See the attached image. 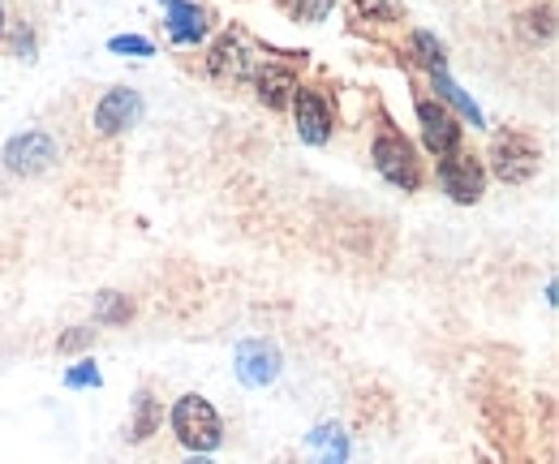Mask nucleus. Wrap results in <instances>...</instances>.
I'll list each match as a JSON object with an SVG mask.
<instances>
[{"label": "nucleus", "instance_id": "nucleus-20", "mask_svg": "<svg viewBox=\"0 0 559 464\" xmlns=\"http://www.w3.org/2000/svg\"><path fill=\"white\" fill-rule=\"evenodd\" d=\"M104 374L95 370V361H78L73 370H66V388H99Z\"/></svg>", "mask_w": 559, "mask_h": 464}, {"label": "nucleus", "instance_id": "nucleus-6", "mask_svg": "<svg viewBox=\"0 0 559 464\" xmlns=\"http://www.w3.org/2000/svg\"><path fill=\"white\" fill-rule=\"evenodd\" d=\"M435 172H439L443 194L452 202H461V206H474V202L483 199V190H487V168H483V159H478L474 151H452V155H443Z\"/></svg>", "mask_w": 559, "mask_h": 464}, {"label": "nucleus", "instance_id": "nucleus-9", "mask_svg": "<svg viewBox=\"0 0 559 464\" xmlns=\"http://www.w3.org/2000/svg\"><path fill=\"white\" fill-rule=\"evenodd\" d=\"M52 164H57V142H52V133H44V130L17 133V138H9V146H4V168L17 172V177H39V172H48Z\"/></svg>", "mask_w": 559, "mask_h": 464}, {"label": "nucleus", "instance_id": "nucleus-25", "mask_svg": "<svg viewBox=\"0 0 559 464\" xmlns=\"http://www.w3.org/2000/svg\"><path fill=\"white\" fill-rule=\"evenodd\" d=\"M164 4H177V0H164Z\"/></svg>", "mask_w": 559, "mask_h": 464}, {"label": "nucleus", "instance_id": "nucleus-14", "mask_svg": "<svg viewBox=\"0 0 559 464\" xmlns=\"http://www.w3.org/2000/svg\"><path fill=\"white\" fill-rule=\"evenodd\" d=\"M159 421H164V408H159V400L151 388H139V396H134V413H130V443H146L151 435H159Z\"/></svg>", "mask_w": 559, "mask_h": 464}, {"label": "nucleus", "instance_id": "nucleus-2", "mask_svg": "<svg viewBox=\"0 0 559 464\" xmlns=\"http://www.w3.org/2000/svg\"><path fill=\"white\" fill-rule=\"evenodd\" d=\"M168 421H173L177 443H181L190 456H211V452L224 443V417H219L215 404H211L207 396H199V392L177 400L173 413H168Z\"/></svg>", "mask_w": 559, "mask_h": 464}, {"label": "nucleus", "instance_id": "nucleus-13", "mask_svg": "<svg viewBox=\"0 0 559 464\" xmlns=\"http://www.w3.org/2000/svg\"><path fill=\"white\" fill-rule=\"evenodd\" d=\"M254 82V95L267 104V108H288L293 104V95H297V73L288 66H276V61H263L259 73L250 78Z\"/></svg>", "mask_w": 559, "mask_h": 464}, {"label": "nucleus", "instance_id": "nucleus-26", "mask_svg": "<svg viewBox=\"0 0 559 464\" xmlns=\"http://www.w3.org/2000/svg\"><path fill=\"white\" fill-rule=\"evenodd\" d=\"M284 4H293V0H284Z\"/></svg>", "mask_w": 559, "mask_h": 464}, {"label": "nucleus", "instance_id": "nucleus-18", "mask_svg": "<svg viewBox=\"0 0 559 464\" xmlns=\"http://www.w3.org/2000/svg\"><path fill=\"white\" fill-rule=\"evenodd\" d=\"M332 4H336V0H293V4H288V17H293V22H306V26H319V22L332 13Z\"/></svg>", "mask_w": 559, "mask_h": 464}, {"label": "nucleus", "instance_id": "nucleus-8", "mask_svg": "<svg viewBox=\"0 0 559 464\" xmlns=\"http://www.w3.org/2000/svg\"><path fill=\"white\" fill-rule=\"evenodd\" d=\"M142 112H146V99H142L134 86H112V91H108V95L95 104L91 126H95V133L112 138V133L134 130V126L142 121Z\"/></svg>", "mask_w": 559, "mask_h": 464}, {"label": "nucleus", "instance_id": "nucleus-19", "mask_svg": "<svg viewBox=\"0 0 559 464\" xmlns=\"http://www.w3.org/2000/svg\"><path fill=\"white\" fill-rule=\"evenodd\" d=\"M353 9H357V17L366 13V17H374V22L401 17V0H353Z\"/></svg>", "mask_w": 559, "mask_h": 464}, {"label": "nucleus", "instance_id": "nucleus-10", "mask_svg": "<svg viewBox=\"0 0 559 464\" xmlns=\"http://www.w3.org/2000/svg\"><path fill=\"white\" fill-rule=\"evenodd\" d=\"M233 361H237V379L246 388H272L284 370V357L272 340H241Z\"/></svg>", "mask_w": 559, "mask_h": 464}, {"label": "nucleus", "instance_id": "nucleus-1", "mask_svg": "<svg viewBox=\"0 0 559 464\" xmlns=\"http://www.w3.org/2000/svg\"><path fill=\"white\" fill-rule=\"evenodd\" d=\"M370 159L379 168V177L388 186H396L401 194H414L421 190V159L418 146L388 121V112H379V126H374V142H370Z\"/></svg>", "mask_w": 559, "mask_h": 464}, {"label": "nucleus", "instance_id": "nucleus-17", "mask_svg": "<svg viewBox=\"0 0 559 464\" xmlns=\"http://www.w3.org/2000/svg\"><path fill=\"white\" fill-rule=\"evenodd\" d=\"M409 52H414L418 66H426L430 73L443 69V61H448V57H443V44H439L430 31H414V35H409Z\"/></svg>", "mask_w": 559, "mask_h": 464}, {"label": "nucleus", "instance_id": "nucleus-3", "mask_svg": "<svg viewBox=\"0 0 559 464\" xmlns=\"http://www.w3.org/2000/svg\"><path fill=\"white\" fill-rule=\"evenodd\" d=\"M490 172L503 186H525V181H534L543 172V146L530 133L503 130L490 142Z\"/></svg>", "mask_w": 559, "mask_h": 464}, {"label": "nucleus", "instance_id": "nucleus-24", "mask_svg": "<svg viewBox=\"0 0 559 464\" xmlns=\"http://www.w3.org/2000/svg\"><path fill=\"white\" fill-rule=\"evenodd\" d=\"M0 35H4V9H0Z\"/></svg>", "mask_w": 559, "mask_h": 464}, {"label": "nucleus", "instance_id": "nucleus-11", "mask_svg": "<svg viewBox=\"0 0 559 464\" xmlns=\"http://www.w3.org/2000/svg\"><path fill=\"white\" fill-rule=\"evenodd\" d=\"M164 31H168L173 44L194 48V44L207 39L211 13L203 9V4H194V0H177V4H168V13H164Z\"/></svg>", "mask_w": 559, "mask_h": 464}, {"label": "nucleus", "instance_id": "nucleus-4", "mask_svg": "<svg viewBox=\"0 0 559 464\" xmlns=\"http://www.w3.org/2000/svg\"><path fill=\"white\" fill-rule=\"evenodd\" d=\"M259 66H263V57H259V48L250 44V35L241 26H228L207 52V73L215 82H228V86L250 82L259 73Z\"/></svg>", "mask_w": 559, "mask_h": 464}, {"label": "nucleus", "instance_id": "nucleus-21", "mask_svg": "<svg viewBox=\"0 0 559 464\" xmlns=\"http://www.w3.org/2000/svg\"><path fill=\"white\" fill-rule=\"evenodd\" d=\"M108 52H130V57H151L155 48H151V39H142V35H112V39H108Z\"/></svg>", "mask_w": 559, "mask_h": 464}, {"label": "nucleus", "instance_id": "nucleus-16", "mask_svg": "<svg viewBox=\"0 0 559 464\" xmlns=\"http://www.w3.org/2000/svg\"><path fill=\"white\" fill-rule=\"evenodd\" d=\"M430 78H435V91H439L435 99H448V104H456V108H461V117H469L474 126H483V112H478V104H474V99H469V95H465V91H461V86H456V82H452L443 69H435Z\"/></svg>", "mask_w": 559, "mask_h": 464}, {"label": "nucleus", "instance_id": "nucleus-23", "mask_svg": "<svg viewBox=\"0 0 559 464\" xmlns=\"http://www.w3.org/2000/svg\"><path fill=\"white\" fill-rule=\"evenodd\" d=\"M181 464H215V461H211V456H186Z\"/></svg>", "mask_w": 559, "mask_h": 464}, {"label": "nucleus", "instance_id": "nucleus-5", "mask_svg": "<svg viewBox=\"0 0 559 464\" xmlns=\"http://www.w3.org/2000/svg\"><path fill=\"white\" fill-rule=\"evenodd\" d=\"M293 126H297V138L306 146H328L332 133H336V108L332 99L319 91V86H297L293 95Z\"/></svg>", "mask_w": 559, "mask_h": 464}, {"label": "nucleus", "instance_id": "nucleus-12", "mask_svg": "<svg viewBox=\"0 0 559 464\" xmlns=\"http://www.w3.org/2000/svg\"><path fill=\"white\" fill-rule=\"evenodd\" d=\"M349 452H353L349 435L336 421H323V426H314L306 435V461L310 464H349Z\"/></svg>", "mask_w": 559, "mask_h": 464}, {"label": "nucleus", "instance_id": "nucleus-15", "mask_svg": "<svg viewBox=\"0 0 559 464\" xmlns=\"http://www.w3.org/2000/svg\"><path fill=\"white\" fill-rule=\"evenodd\" d=\"M130 319H134V301H130L126 293L104 288V293L95 297V323H104V328H121V323H130Z\"/></svg>", "mask_w": 559, "mask_h": 464}, {"label": "nucleus", "instance_id": "nucleus-7", "mask_svg": "<svg viewBox=\"0 0 559 464\" xmlns=\"http://www.w3.org/2000/svg\"><path fill=\"white\" fill-rule=\"evenodd\" d=\"M418 126H421V146L435 155V159H443V155H452V151H461V138H465V126L443 108V99H418Z\"/></svg>", "mask_w": 559, "mask_h": 464}, {"label": "nucleus", "instance_id": "nucleus-22", "mask_svg": "<svg viewBox=\"0 0 559 464\" xmlns=\"http://www.w3.org/2000/svg\"><path fill=\"white\" fill-rule=\"evenodd\" d=\"M91 344H95L91 328H70V332L57 340V353H78V348H91Z\"/></svg>", "mask_w": 559, "mask_h": 464}]
</instances>
